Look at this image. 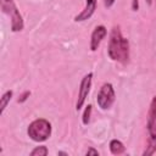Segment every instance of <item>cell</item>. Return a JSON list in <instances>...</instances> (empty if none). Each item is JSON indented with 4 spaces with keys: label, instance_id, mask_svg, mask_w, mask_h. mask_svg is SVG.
<instances>
[{
    "label": "cell",
    "instance_id": "obj_1",
    "mask_svg": "<svg viewBox=\"0 0 156 156\" xmlns=\"http://www.w3.org/2000/svg\"><path fill=\"white\" fill-rule=\"evenodd\" d=\"M107 52L110 58L113 61L127 63L129 60V41L122 35L118 26H115L111 30Z\"/></svg>",
    "mask_w": 156,
    "mask_h": 156
},
{
    "label": "cell",
    "instance_id": "obj_2",
    "mask_svg": "<svg viewBox=\"0 0 156 156\" xmlns=\"http://www.w3.org/2000/svg\"><path fill=\"white\" fill-rule=\"evenodd\" d=\"M146 128H147L149 138H147V146L143 152V155L150 156L156 151V96H154L150 102Z\"/></svg>",
    "mask_w": 156,
    "mask_h": 156
},
{
    "label": "cell",
    "instance_id": "obj_3",
    "mask_svg": "<svg viewBox=\"0 0 156 156\" xmlns=\"http://www.w3.org/2000/svg\"><path fill=\"white\" fill-rule=\"evenodd\" d=\"M27 133L29 138L37 143L45 141L51 135V124L45 118H38L34 119L27 129Z\"/></svg>",
    "mask_w": 156,
    "mask_h": 156
},
{
    "label": "cell",
    "instance_id": "obj_4",
    "mask_svg": "<svg viewBox=\"0 0 156 156\" xmlns=\"http://www.w3.org/2000/svg\"><path fill=\"white\" fill-rule=\"evenodd\" d=\"M1 9L11 18V30L12 32H21L24 27V23H23L22 15L20 13L13 0H1Z\"/></svg>",
    "mask_w": 156,
    "mask_h": 156
},
{
    "label": "cell",
    "instance_id": "obj_5",
    "mask_svg": "<svg viewBox=\"0 0 156 156\" xmlns=\"http://www.w3.org/2000/svg\"><path fill=\"white\" fill-rule=\"evenodd\" d=\"M116 94L111 83H104L96 95V102L101 110H108L115 102Z\"/></svg>",
    "mask_w": 156,
    "mask_h": 156
},
{
    "label": "cell",
    "instance_id": "obj_6",
    "mask_svg": "<svg viewBox=\"0 0 156 156\" xmlns=\"http://www.w3.org/2000/svg\"><path fill=\"white\" fill-rule=\"evenodd\" d=\"M91 79H93V73L89 72L88 74H85L82 80H80V85H79V91H78V99H77V104H76V108L77 111L80 110L85 102V99L90 91V87H91Z\"/></svg>",
    "mask_w": 156,
    "mask_h": 156
},
{
    "label": "cell",
    "instance_id": "obj_7",
    "mask_svg": "<svg viewBox=\"0 0 156 156\" xmlns=\"http://www.w3.org/2000/svg\"><path fill=\"white\" fill-rule=\"evenodd\" d=\"M107 34V29L105 28V26H96L91 33L90 37V50L91 51H96L102 41V39H105Z\"/></svg>",
    "mask_w": 156,
    "mask_h": 156
},
{
    "label": "cell",
    "instance_id": "obj_8",
    "mask_svg": "<svg viewBox=\"0 0 156 156\" xmlns=\"http://www.w3.org/2000/svg\"><path fill=\"white\" fill-rule=\"evenodd\" d=\"M96 2H98V0H85L84 9L74 17V21L76 22H83L85 20H89L96 10Z\"/></svg>",
    "mask_w": 156,
    "mask_h": 156
},
{
    "label": "cell",
    "instance_id": "obj_9",
    "mask_svg": "<svg viewBox=\"0 0 156 156\" xmlns=\"http://www.w3.org/2000/svg\"><path fill=\"white\" fill-rule=\"evenodd\" d=\"M110 151L113 155H121V154H123L126 151V147H124L122 141H119L117 139H112L110 141Z\"/></svg>",
    "mask_w": 156,
    "mask_h": 156
},
{
    "label": "cell",
    "instance_id": "obj_10",
    "mask_svg": "<svg viewBox=\"0 0 156 156\" xmlns=\"http://www.w3.org/2000/svg\"><path fill=\"white\" fill-rule=\"evenodd\" d=\"M12 95H13V91H12V90H7V91H5V93L2 94V96H1V99H0V113H4L5 108L7 107L9 102H10L11 99H12Z\"/></svg>",
    "mask_w": 156,
    "mask_h": 156
},
{
    "label": "cell",
    "instance_id": "obj_11",
    "mask_svg": "<svg viewBox=\"0 0 156 156\" xmlns=\"http://www.w3.org/2000/svg\"><path fill=\"white\" fill-rule=\"evenodd\" d=\"M49 152L48 147L45 145H40V146H37L35 149H33L30 151V156H46Z\"/></svg>",
    "mask_w": 156,
    "mask_h": 156
},
{
    "label": "cell",
    "instance_id": "obj_12",
    "mask_svg": "<svg viewBox=\"0 0 156 156\" xmlns=\"http://www.w3.org/2000/svg\"><path fill=\"white\" fill-rule=\"evenodd\" d=\"M90 115H91V105H88L83 112V116H82V121H83V124H88L89 121H90Z\"/></svg>",
    "mask_w": 156,
    "mask_h": 156
},
{
    "label": "cell",
    "instance_id": "obj_13",
    "mask_svg": "<svg viewBox=\"0 0 156 156\" xmlns=\"http://www.w3.org/2000/svg\"><path fill=\"white\" fill-rule=\"evenodd\" d=\"M30 95V91H24L22 95H21V98L18 99V102H23V101H26L27 100V98Z\"/></svg>",
    "mask_w": 156,
    "mask_h": 156
},
{
    "label": "cell",
    "instance_id": "obj_14",
    "mask_svg": "<svg viewBox=\"0 0 156 156\" xmlns=\"http://www.w3.org/2000/svg\"><path fill=\"white\" fill-rule=\"evenodd\" d=\"M85 155H87V156H90V155H95V156H98L99 152H98V150H95L94 147H89L88 151L85 152Z\"/></svg>",
    "mask_w": 156,
    "mask_h": 156
},
{
    "label": "cell",
    "instance_id": "obj_15",
    "mask_svg": "<svg viewBox=\"0 0 156 156\" xmlns=\"http://www.w3.org/2000/svg\"><path fill=\"white\" fill-rule=\"evenodd\" d=\"M115 4V0H104V5L105 7H111Z\"/></svg>",
    "mask_w": 156,
    "mask_h": 156
},
{
    "label": "cell",
    "instance_id": "obj_16",
    "mask_svg": "<svg viewBox=\"0 0 156 156\" xmlns=\"http://www.w3.org/2000/svg\"><path fill=\"white\" fill-rule=\"evenodd\" d=\"M138 6H139L138 0H133V4H132V9H133V11H136V10H138Z\"/></svg>",
    "mask_w": 156,
    "mask_h": 156
},
{
    "label": "cell",
    "instance_id": "obj_17",
    "mask_svg": "<svg viewBox=\"0 0 156 156\" xmlns=\"http://www.w3.org/2000/svg\"><path fill=\"white\" fill-rule=\"evenodd\" d=\"M145 1H146L147 5H151V4H152V0H145Z\"/></svg>",
    "mask_w": 156,
    "mask_h": 156
},
{
    "label": "cell",
    "instance_id": "obj_18",
    "mask_svg": "<svg viewBox=\"0 0 156 156\" xmlns=\"http://www.w3.org/2000/svg\"><path fill=\"white\" fill-rule=\"evenodd\" d=\"M58 155H67L66 152H62V151H58Z\"/></svg>",
    "mask_w": 156,
    "mask_h": 156
}]
</instances>
